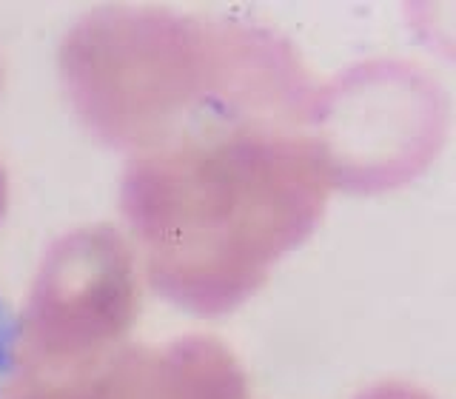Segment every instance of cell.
Here are the masks:
<instances>
[{"label": "cell", "instance_id": "7a4b0ae2", "mask_svg": "<svg viewBox=\"0 0 456 399\" xmlns=\"http://www.w3.org/2000/svg\"><path fill=\"white\" fill-rule=\"evenodd\" d=\"M61 80L106 146L151 151L203 123L303 132L317 86L282 35L151 6H103L69 28Z\"/></svg>", "mask_w": 456, "mask_h": 399}, {"label": "cell", "instance_id": "8992f818", "mask_svg": "<svg viewBox=\"0 0 456 399\" xmlns=\"http://www.w3.org/2000/svg\"><path fill=\"white\" fill-rule=\"evenodd\" d=\"M12 399H86L80 377L71 379H28Z\"/></svg>", "mask_w": 456, "mask_h": 399}, {"label": "cell", "instance_id": "52a82bcc", "mask_svg": "<svg viewBox=\"0 0 456 399\" xmlns=\"http://www.w3.org/2000/svg\"><path fill=\"white\" fill-rule=\"evenodd\" d=\"M356 399H434L425 388H417V385L408 382H379L374 388L362 391Z\"/></svg>", "mask_w": 456, "mask_h": 399}, {"label": "cell", "instance_id": "6da1fadb", "mask_svg": "<svg viewBox=\"0 0 456 399\" xmlns=\"http://www.w3.org/2000/svg\"><path fill=\"white\" fill-rule=\"evenodd\" d=\"M331 180L314 142L271 123H203L134 154L120 206L151 289L220 317L320 225Z\"/></svg>", "mask_w": 456, "mask_h": 399}, {"label": "cell", "instance_id": "5b68a950", "mask_svg": "<svg viewBox=\"0 0 456 399\" xmlns=\"http://www.w3.org/2000/svg\"><path fill=\"white\" fill-rule=\"evenodd\" d=\"M80 382L86 399H248L246 368L208 334L118 348Z\"/></svg>", "mask_w": 456, "mask_h": 399}, {"label": "cell", "instance_id": "3957f363", "mask_svg": "<svg viewBox=\"0 0 456 399\" xmlns=\"http://www.w3.org/2000/svg\"><path fill=\"white\" fill-rule=\"evenodd\" d=\"M140 314L134 251L106 223L75 228L46 251L20 314L14 356L28 379H71L120 348Z\"/></svg>", "mask_w": 456, "mask_h": 399}, {"label": "cell", "instance_id": "ba28073f", "mask_svg": "<svg viewBox=\"0 0 456 399\" xmlns=\"http://www.w3.org/2000/svg\"><path fill=\"white\" fill-rule=\"evenodd\" d=\"M6 206H9V175H6L4 163H0V220H4Z\"/></svg>", "mask_w": 456, "mask_h": 399}, {"label": "cell", "instance_id": "277c9868", "mask_svg": "<svg viewBox=\"0 0 456 399\" xmlns=\"http://www.w3.org/2000/svg\"><path fill=\"white\" fill-rule=\"evenodd\" d=\"M445 128L448 103L431 75L413 63L377 61L314 92L303 134L331 189L382 191L431 163Z\"/></svg>", "mask_w": 456, "mask_h": 399}]
</instances>
